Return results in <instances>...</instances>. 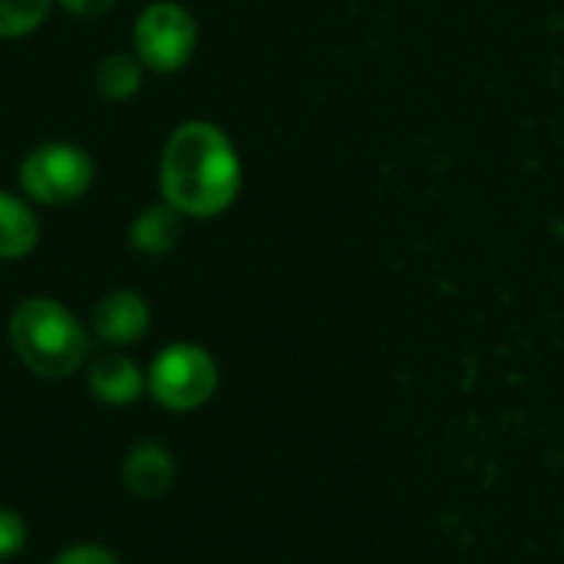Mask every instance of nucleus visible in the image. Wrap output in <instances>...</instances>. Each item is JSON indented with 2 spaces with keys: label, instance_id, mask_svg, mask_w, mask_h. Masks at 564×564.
I'll return each instance as SVG.
<instances>
[{
  "label": "nucleus",
  "instance_id": "f257e3e1",
  "mask_svg": "<svg viewBox=\"0 0 564 564\" xmlns=\"http://www.w3.org/2000/svg\"><path fill=\"white\" fill-rule=\"evenodd\" d=\"M162 202L182 218H218L241 192V159L228 132L208 119L172 129L159 159Z\"/></svg>",
  "mask_w": 564,
  "mask_h": 564
},
{
  "label": "nucleus",
  "instance_id": "f03ea898",
  "mask_svg": "<svg viewBox=\"0 0 564 564\" xmlns=\"http://www.w3.org/2000/svg\"><path fill=\"white\" fill-rule=\"evenodd\" d=\"M10 344L26 370L46 380L73 377L89 357V334L53 297H26L10 314Z\"/></svg>",
  "mask_w": 564,
  "mask_h": 564
},
{
  "label": "nucleus",
  "instance_id": "7ed1b4c3",
  "mask_svg": "<svg viewBox=\"0 0 564 564\" xmlns=\"http://www.w3.org/2000/svg\"><path fill=\"white\" fill-rule=\"evenodd\" d=\"M218 390V364L198 344H169L145 370V393L169 413L202 410Z\"/></svg>",
  "mask_w": 564,
  "mask_h": 564
},
{
  "label": "nucleus",
  "instance_id": "20e7f679",
  "mask_svg": "<svg viewBox=\"0 0 564 564\" xmlns=\"http://www.w3.org/2000/svg\"><path fill=\"white\" fill-rule=\"evenodd\" d=\"M96 178V165L86 149L73 142H43L30 149L17 169L23 195L46 208H63L79 202Z\"/></svg>",
  "mask_w": 564,
  "mask_h": 564
},
{
  "label": "nucleus",
  "instance_id": "39448f33",
  "mask_svg": "<svg viewBox=\"0 0 564 564\" xmlns=\"http://www.w3.org/2000/svg\"><path fill=\"white\" fill-rule=\"evenodd\" d=\"M198 46V26L195 17L175 3V0H155L149 3L132 26V53L149 73H178L192 63Z\"/></svg>",
  "mask_w": 564,
  "mask_h": 564
},
{
  "label": "nucleus",
  "instance_id": "423d86ee",
  "mask_svg": "<svg viewBox=\"0 0 564 564\" xmlns=\"http://www.w3.org/2000/svg\"><path fill=\"white\" fill-rule=\"evenodd\" d=\"M152 324V307L139 291L119 288L96 301L93 307V334L109 347H129L145 337Z\"/></svg>",
  "mask_w": 564,
  "mask_h": 564
},
{
  "label": "nucleus",
  "instance_id": "0eeeda50",
  "mask_svg": "<svg viewBox=\"0 0 564 564\" xmlns=\"http://www.w3.org/2000/svg\"><path fill=\"white\" fill-rule=\"evenodd\" d=\"M175 456L162 443H139L122 459V486L135 499H162L175 486Z\"/></svg>",
  "mask_w": 564,
  "mask_h": 564
},
{
  "label": "nucleus",
  "instance_id": "6e6552de",
  "mask_svg": "<svg viewBox=\"0 0 564 564\" xmlns=\"http://www.w3.org/2000/svg\"><path fill=\"white\" fill-rule=\"evenodd\" d=\"M89 390L99 403H109V406H129L135 403L142 393H145V373L142 367L112 350V354H102L89 364Z\"/></svg>",
  "mask_w": 564,
  "mask_h": 564
},
{
  "label": "nucleus",
  "instance_id": "1a4fd4ad",
  "mask_svg": "<svg viewBox=\"0 0 564 564\" xmlns=\"http://www.w3.org/2000/svg\"><path fill=\"white\" fill-rule=\"evenodd\" d=\"M182 238V215L169 202H155L135 215L129 225V245L145 254V258H162L169 254Z\"/></svg>",
  "mask_w": 564,
  "mask_h": 564
},
{
  "label": "nucleus",
  "instance_id": "9d476101",
  "mask_svg": "<svg viewBox=\"0 0 564 564\" xmlns=\"http://www.w3.org/2000/svg\"><path fill=\"white\" fill-rule=\"evenodd\" d=\"M40 241V218L26 198L0 192V261L26 258Z\"/></svg>",
  "mask_w": 564,
  "mask_h": 564
},
{
  "label": "nucleus",
  "instance_id": "9b49d317",
  "mask_svg": "<svg viewBox=\"0 0 564 564\" xmlns=\"http://www.w3.org/2000/svg\"><path fill=\"white\" fill-rule=\"evenodd\" d=\"M142 79H145V66L139 63L135 53H109L96 66V89L112 102L132 99L142 89Z\"/></svg>",
  "mask_w": 564,
  "mask_h": 564
},
{
  "label": "nucleus",
  "instance_id": "f8f14e48",
  "mask_svg": "<svg viewBox=\"0 0 564 564\" xmlns=\"http://www.w3.org/2000/svg\"><path fill=\"white\" fill-rule=\"evenodd\" d=\"M53 0H0V40H17L43 26Z\"/></svg>",
  "mask_w": 564,
  "mask_h": 564
},
{
  "label": "nucleus",
  "instance_id": "ddd939ff",
  "mask_svg": "<svg viewBox=\"0 0 564 564\" xmlns=\"http://www.w3.org/2000/svg\"><path fill=\"white\" fill-rule=\"evenodd\" d=\"M26 539H30V529H26L23 516L17 509L0 506V562L20 555L26 549Z\"/></svg>",
  "mask_w": 564,
  "mask_h": 564
},
{
  "label": "nucleus",
  "instance_id": "4468645a",
  "mask_svg": "<svg viewBox=\"0 0 564 564\" xmlns=\"http://www.w3.org/2000/svg\"><path fill=\"white\" fill-rule=\"evenodd\" d=\"M50 564H119V558L96 542H76L69 549H63Z\"/></svg>",
  "mask_w": 564,
  "mask_h": 564
},
{
  "label": "nucleus",
  "instance_id": "2eb2a0df",
  "mask_svg": "<svg viewBox=\"0 0 564 564\" xmlns=\"http://www.w3.org/2000/svg\"><path fill=\"white\" fill-rule=\"evenodd\" d=\"M56 3L73 17H99V13L112 10L119 0H56Z\"/></svg>",
  "mask_w": 564,
  "mask_h": 564
}]
</instances>
